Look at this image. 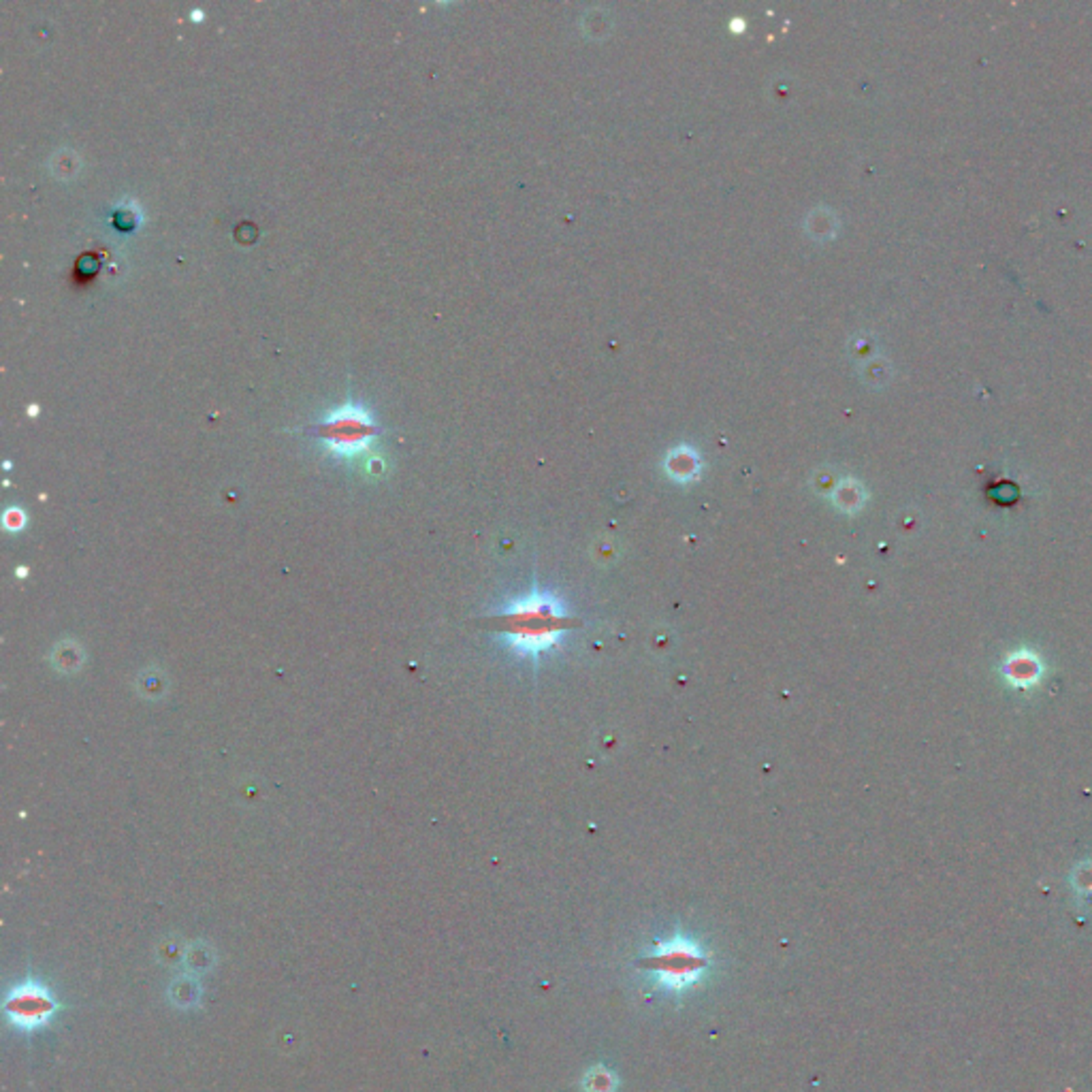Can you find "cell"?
<instances>
[{"label": "cell", "mask_w": 1092, "mask_h": 1092, "mask_svg": "<svg viewBox=\"0 0 1092 1092\" xmlns=\"http://www.w3.org/2000/svg\"><path fill=\"white\" fill-rule=\"evenodd\" d=\"M506 644L521 655H540L561 643V634L578 628L581 621L566 613L557 596L548 591H531L516 599L501 613L489 619Z\"/></svg>", "instance_id": "obj_1"}, {"label": "cell", "mask_w": 1092, "mask_h": 1092, "mask_svg": "<svg viewBox=\"0 0 1092 1092\" xmlns=\"http://www.w3.org/2000/svg\"><path fill=\"white\" fill-rule=\"evenodd\" d=\"M643 973L655 992L681 997L704 982L712 956L700 941L687 935L659 939L643 956Z\"/></svg>", "instance_id": "obj_2"}, {"label": "cell", "mask_w": 1092, "mask_h": 1092, "mask_svg": "<svg viewBox=\"0 0 1092 1092\" xmlns=\"http://www.w3.org/2000/svg\"><path fill=\"white\" fill-rule=\"evenodd\" d=\"M316 433L327 450L337 459H355L363 455L376 438L378 427L372 412L363 403L348 402L331 410L320 423Z\"/></svg>", "instance_id": "obj_3"}, {"label": "cell", "mask_w": 1092, "mask_h": 1092, "mask_svg": "<svg viewBox=\"0 0 1092 1092\" xmlns=\"http://www.w3.org/2000/svg\"><path fill=\"white\" fill-rule=\"evenodd\" d=\"M58 1009L60 1005L54 994L37 979L19 983L7 994V1001H4V1013L15 1028L26 1030V1033L45 1027Z\"/></svg>", "instance_id": "obj_4"}, {"label": "cell", "mask_w": 1092, "mask_h": 1092, "mask_svg": "<svg viewBox=\"0 0 1092 1092\" xmlns=\"http://www.w3.org/2000/svg\"><path fill=\"white\" fill-rule=\"evenodd\" d=\"M199 997H201V988L192 977H179L169 986V998L182 1009L192 1007L199 1001Z\"/></svg>", "instance_id": "obj_5"}, {"label": "cell", "mask_w": 1092, "mask_h": 1092, "mask_svg": "<svg viewBox=\"0 0 1092 1092\" xmlns=\"http://www.w3.org/2000/svg\"><path fill=\"white\" fill-rule=\"evenodd\" d=\"M619 1086L617 1075L613 1073V1071L604 1067V1065H598V1067L589 1069L587 1075L583 1078V1088L584 1092H614Z\"/></svg>", "instance_id": "obj_6"}, {"label": "cell", "mask_w": 1092, "mask_h": 1092, "mask_svg": "<svg viewBox=\"0 0 1092 1092\" xmlns=\"http://www.w3.org/2000/svg\"><path fill=\"white\" fill-rule=\"evenodd\" d=\"M139 207H135V203L126 205L122 203L120 207L114 209V218H111V222H114V227L117 230H122V233H132L137 227H139Z\"/></svg>", "instance_id": "obj_7"}, {"label": "cell", "mask_w": 1092, "mask_h": 1092, "mask_svg": "<svg viewBox=\"0 0 1092 1092\" xmlns=\"http://www.w3.org/2000/svg\"><path fill=\"white\" fill-rule=\"evenodd\" d=\"M212 960H214L212 952H207V947L201 945V943H199V945H192L191 950L184 953V962H186V967H191L194 973L207 971L209 968L207 962H212Z\"/></svg>", "instance_id": "obj_8"}, {"label": "cell", "mask_w": 1092, "mask_h": 1092, "mask_svg": "<svg viewBox=\"0 0 1092 1092\" xmlns=\"http://www.w3.org/2000/svg\"><path fill=\"white\" fill-rule=\"evenodd\" d=\"M4 525H7L9 530H19V527L24 525L22 510H18V508L7 510V515H4Z\"/></svg>", "instance_id": "obj_9"}, {"label": "cell", "mask_w": 1092, "mask_h": 1092, "mask_svg": "<svg viewBox=\"0 0 1092 1092\" xmlns=\"http://www.w3.org/2000/svg\"><path fill=\"white\" fill-rule=\"evenodd\" d=\"M203 11H192V19H201Z\"/></svg>", "instance_id": "obj_10"}]
</instances>
